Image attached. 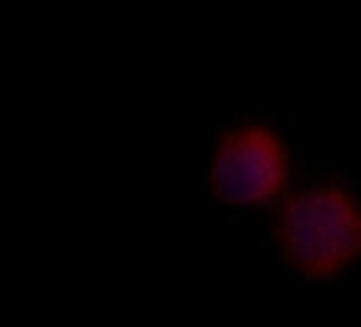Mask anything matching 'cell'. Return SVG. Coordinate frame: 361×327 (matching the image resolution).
Masks as SVG:
<instances>
[{"label": "cell", "mask_w": 361, "mask_h": 327, "mask_svg": "<svg viewBox=\"0 0 361 327\" xmlns=\"http://www.w3.org/2000/svg\"><path fill=\"white\" fill-rule=\"evenodd\" d=\"M277 243L298 275L332 279L361 258V203L341 186L307 188L286 203Z\"/></svg>", "instance_id": "1"}, {"label": "cell", "mask_w": 361, "mask_h": 327, "mask_svg": "<svg viewBox=\"0 0 361 327\" xmlns=\"http://www.w3.org/2000/svg\"><path fill=\"white\" fill-rule=\"evenodd\" d=\"M288 175V154L281 140L258 125L231 131L218 144L212 163L214 192L231 205H260L277 199Z\"/></svg>", "instance_id": "2"}]
</instances>
